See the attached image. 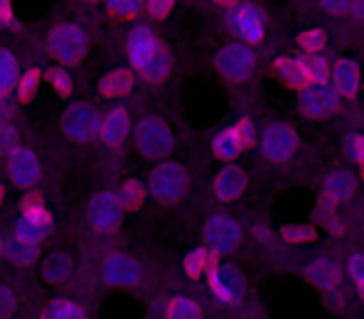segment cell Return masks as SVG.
Instances as JSON below:
<instances>
[{
    "instance_id": "cell-9",
    "label": "cell",
    "mask_w": 364,
    "mask_h": 319,
    "mask_svg": "<svg viewBox=\"0 0 364 319\" xmlns=\"http://www.w3.org/2000/svg\"><path fill=\"white\" fill-rule=\"evenodd\" d=\"M297 132L284 122H272L262 132V152L272 163H287L297 152Z\"/></svg>"
},
{
    "instance_id": "cell-28",
    "label": "cell",
    "mask_w": 364,
    "mask_h": 319,
    "mask_svg": "<svg viewBox=\"0 0 364 319\" xmlns=\"http://www.w3.org/2000/svg\"><path fill=\"white\" fill-rule=\"evenodd\" d=\"M210 254H213V249H205V247H198V249H193V252H188V257L182 259V269H185V274L193 277V279L203 277V274L208 272Z\"/></svg>"
},
{
    "instance_id": "cell-25",
    "label": "cell",
    "mask_w": 364,
    "mask_h": 319,
    "mask_svg": "<svg viewBox=\"0 0 364 319\" xmlns=\"http://www.w3.org/2000/svg\"><path fill=\"white\" fill-rule=\"evenodd\" d=\"M354 190V180L349 173H344V170H337V173L327 175V180H324V193H327V198L332 200V202H339V200L349 198Z\"/></svg>"
},
{
    "instance_id": "cell-14",
    "label": "cell",
    "mask_w": 364,
    "mask_h": 319,
    "mask_svg": "<svg viewBox=\"0 0 364 319\" xmlns=\"http://www.w3.org/2000/svg\"><path fill=\"white\" fill-rule=\"evenodd\" d=\"M102 277L112 287H132L142 279V267L127 254H110L102 264Z\"/></svg>"
},
{
    "instance_id": "cell-33",
    "label": "cell",
    "mask_w": 364,
    "mask_h": 319,
    "mask_svg": "<svg viewBox=\"0 0 364 319\" xmlns=\"http://www.w3.org/2000/svg\"><path fill=\"white\" fill-rule=\"evenodd\" d=\"M105 6L115 18H137L145 11V0H105Z\"/></svg>"
},
{
    "instance_id": "cell-19",
    "label": "cell",
    "mask_w": 364,
    "mask_h": 319,
    "mask_svg": "<svg viewBox=\"0 0 364 319\" xmlns=\"http://www.w3.org/2000/svg\"><path fill=\"white\" fill-rule=\"evenodd\" d=\"M135 85V75L125 67H115V70L105 72L100 80V92L105 97H122L132 90Z\"/></svg>"
},
{
    "instance_id": "cell-36",
    "label": "cell",
    "mask_w": 364,
    "mask_h": 319,
    "mask_svg": "<svg viewBox=\"0 0 364 319\" xmlns=\"http://www.w3.org/2000/svg\"><path fill=\"white\" fill-rule=\"evenodd\" d=\"M46 80L53 85V90H58V95H63V97L73 95V77L68 75L63 67H53V70H48Z\"/></svg>"
},
{
    "instance_id": "cell-3",
    "label": "cell",
    "mask_w": 364,
    "mask_h": 319,
    "mask_svg": "<svg viewBox=\"0 0 364 319\" xmlns=\"http://www.w3.org/2000/svg\"><path fill=\"white\" fill-rule=\"evenodd\" d=\"M135 145L150 160H160V157L170 155L175 147V135L165 125L160 117H142L135 127Z\"/></svg>"
},
{
    "instance_id": "cell-44",
    "label": "cell",
    "mask_w": 364,
    "mask_h": 319,
    "mask_svg": "<svg viewBox=\"0 0 364 319\" xmlns=\"http://www.w3.org/2000/svg\"><path fill=\"white\" fill-rule=\"evenodd\" d=\"M16 13H13V0H0V26H13Z\"/></svg>"
},
{
    "instance_id": "cell-21",
    "label": "cell",
    "mask_w": 364,
    "mask_h": 319,
    "mask_svg": "<svg viewBox=\"0 0 364 319\" xmlns=\"http://www.w3.org/2000/svg\"><path fill=\"white\" fill-rule=\"evenodd\" d=\"M334 75V87H337L339 95L352 97L359 87V67L354 60H339L332 70Z\"/></svg>"
},
{
    "instance_id": "cell-7",
    "label": "cell",
    "mask_w": 364,
    "mask_h": 319,
    "mask_svg": "<svg viewBox=\"0 0 364 319\" xmlns=\"http://www.w3.org/2000/svg\"><path fill=\"white\" fill-rule=\"evenodd\" d=\"M240 239H242V227L232 215L218 212L205 225V242H208V249H213L215 254L232 252L240 244Z\"/></svg>"
},
{
    "instance_id": "cell-40",
    "label": "cell",
    "mask_w": 364,
    "mask_h": 319,
    "mask_svg": "<svg viewBox=\"0 0 364 319\" xmlns=\"http://www.w3.org/2000/svg\"><path fill=\"white\" fill-rule=\"evenodd\" d=\"M175 8V0H145V11L152 18H167Z\"/></svg>"
},
{
    "instance_id": "cell-41",
    "label": "cell",
    "mask_w": 364,
    "mask_h": 319,
    "mask_svg": "<svg viewBox=\"0 0 364 319\" xmlns=\"http://www.w3.org/2000/svg\"><path fill=\"white\" fill-rule=\"evenodd\" d=\"M349 274H352V279L357 282L359 292H362V297H364V254H354V257L349 259Z\"/></svg>"
},
{
    "instance_id": "cell-46",
    "label": "cell",
    "mask_w": 364,
    "mask_h": 319,
    "mask_svg": "<svg viewBox=\"0 0 364 319\" xmlns=\"http://www.w3.org/2000/svg\"><path fill=\"white\" fill-rule=\"evenodd\" d=\"M11 112H13L11 102L6 100V95H0V122H6L11 117Z\"/></svg>"
},
{
    "instance_id": "cell-48",
    "label": "cell",
    "mask_w": 364,
    "mask_h": 319,
    "mask_svg": "<svg viewBox=\"0 0 364 319\" xmlns=\"http://www.w3.org/2000/svg\"><path fill=\"white\" fill-rule=\"evenodd\" d=\"M215 3H218V6H223V8H237L242 0H215Z\"/></svg>"
},
{
    "instance_id": "cell-6",
    "label": "cell",
    "mask_w": 364,
    "mask_h": 319,
    "mask_svg": "<svg viewBox=\"0 0 364 319\" xmlns=\"http://www.w3.org/2000/svg\"><path fill=\"white\" fill-rule=\"evenodd\" d=\"M215 65H218V72L225 77V80L232 82H242L252 75L255 70V53L250 45L245 43H230L215 58Z\"/></svg>"
},
{
    "instance_id": "cell-39",
    "label": "cell",
    "mask_w": 364,
    "mask_h": 319,
    "mask_svg": "<svg viewBox=\"0 0 364 319\" xmlns=\"http://www.w3.org/2000/svg\"><path fill=\"white\" fill-rule=\"evenodd\" d=\"M235 132H237L240 142H242V150H250V147L255 145V127L247 117H242V120L235 122Z\"/></svg>"
},
{
    "instance_id": "cell-38",
    "label": "cell",
    "mask_w": 364,
    "mask_h": 319,
    "mask_svg": "<svg viewBox=\"0 0 364 319\" xmlns=\"http://www.w3.org/2000/svg\"><path fill=\"white\" fill-rule=\"evenodd\" d=\"M18 147V130L8 122H0V152H8L11 155Z\"/></svg>"
},
{
    "instance_id": "cell-35",
    "label": "cell",
    "mask_w": 364,
    "mask_h": 319,
    "mask_svg": "<svg viewBox=\"0 0 364 319\" xmlns=\"http://www.w3.org/2000/svg\"><path fill=\"white\" fill-rule=\"evenodd\" d=\"M299 45L304 48V50L309 53V55H317V53H322L324 50V45H327V36H324V31H304V33H299Z\"/></svg>"
},
{
    "instance_id": "cell-43",
    "label": "cell",
    "mask_w": 364,
    "mask_h": 319,
    "mask_svg": "<svg viewBox=\"0 0 364 319\" xmlns=\"http://www.w3.org/2000/svg\"><path fill=\"white\" fill-rule=\"evenodd\" d=\"M349 147H352V155H354V160H357V165H359V173L364 175V137L354 135L352 142H349Z\"/></svg>"
},
{
    "instance_id": "cell-49",
    "label": "cell",
    "mask_w": 364,
    "mask_h": 319,
    "mask_svg": "<svg viewBox=\"0 0 364 319\" xmlns=\"http://www.w3.org/2000/svg\"><path fill=\"white\" fill-rule=\"evenodd\" d=\"M3 200H6V185H0V205H3Z\"/></svg>"
},
{
    "instance_id": "cell-20",
    "label": "cell",
    "mask_w": 364,
    "mask_h": 319,
    "mask_svg": "<svg viewBox=\"0 0 364 319\" xmlns=\"http://www.w3.org/2000/svg\"><path fill=\"white\" fill-rule=\"evenodd\" d=\"M307 279L324 292H332L339 284V267L329 259H317L307 267Z\"/></svg>"
},
{
    "instance_id": "cell-30",
    "label": "cell",
    "mask_w": 364,
    "mask_h": 319,
    "mask_svg": "<svg viewBox=\"0 0 364 319\" xmlns=\"http://www.w3.org/2000/svg\"><path fill=\"white\" fill-rule=\"evenodd\" d=\"M21 212H23V217H31V220H36V222H41V225H46V227L53 229L50 212H48V207L43 205V200L36 198V195H28V198L23 200V202H21Z\"/></svg>"
},
{
    "instance_id": "cell-8",
    "label": "cell",
    "mask_w": 364,
    "mask_h": 319,
    "mask_svg": "<svg viewBox=\"0 0 364 319\" xmlns=\"http://www.w3.org/2000/svg\"><path fill=\"white\" fill-rule=\"evenodd\" d=\"M208 282L213 294L223 304H237L245 297V289H247L242 269H237L235 264H220L218 269L208 274Z\"/></svg>"
},
{
    "instance_id": "cell-24",
    "label": "cell",
    "mask_w": 364,
    "mask_h": 319,
    "mask_svg": "<svg viewBox=\"0 0 364 319\" xmlns=\"http://www.w3.org/2000/svg\"><path fill=\"white\" fill-rule=\"evenodd\" d=\"M21 72H18V60L13 58L11 50L0 48V95H8L18 87Z\"/></svg>"
},
{
    "instance_id": "cell-4",
    "label": "cell",
    "mask_w": 364,
    "mask_h": 319,
    "mask_svg": "<svg viewBox=\"0 0 364 319\" xmlns=\"http://www.w3.org/2000/svg\"><path fill=\"white\" fill-rule=\"evenodd\" d=\"M150 188L152 198L162 205H172L177 200H182V195L188 193V173L182 170V165L177 163H160L150 173Z\"/></svg>"
},
{
    "instance_id": "cell-32",
    "label": "cell",
    "mask_w": 364,
    "mask_h": 319,
    "mask_svg": "<svg viewBox=\"0 0 364 319\" xmlns=\"http://www.w3.org/2000/svg\"><path fill=\"white\" fill-rule=\"evenodd\" d=\"M41 80H43V75H41V70L38 67H31V70H26L21 75V80H18V100L21 102H31L33 97L38 95V87H41Z\"/></svg>"
},
{
    "instance_id": "cell-34",
    "label": "cell",
    "mask_w": 364,
    "mask_h": 319,
    "mask_svg": "<svg viewBox=\"0 0 364 319\" xmlns=\"http://www.w3.org/2000/svg\"><path fill=\"white\" fill-rule=\"evenodd\" d=\"M302 63H304V70H307L309 82H327L329 65H327V60H324V58L307 55V58H302Z\"/></svg>"
},
{
    "instance_id": "cell-12",
    "label": "cell",
    "mask_w": 364,
    "mask_h": 319,
    "mask_svg": "<svg viewBox=\"0 0 364 319\" xmlns=\"http://www.w3.org/2000/svg\"><path fill=\"white\" fill-rule=\"evenodd\" d=\"M230 28H232V33L240 40L255 45V43H259L264 38L267 23H264V16L257 6H252V3H240L237 8H232Z\"/></svg>"
},
{
    "instance_id": "cell-2",
    "label": "cell",
    "mask_w": 364,
    "mask_h": 319,
    "mask_svg": "<svg viewBox=\"0 0 364 319\" xmlns=\"http://www.w3.org/2000/svg\"><path fill=\"white\" fill-rule=\"evenodd\" d=\"M48 53L63 65H77L87 55V33L80 26L60 23L48 36Z\"/></svg>"
},
{
    "instance_id": "cell-1",
    "label": "cell",
    "mask_w": 364,
    "mask_h": 319,
    "mask_svg": "<svg viewBox=\"0 0 364 319\" xmlns=\"http://www.w3.org/2000/svg\"><path fill=\"white\" fill-rule=\"evenodd\" d=\"M127 58H130L132 67L140 72L142 80L150 85H160L167 75H170V53L155 36V31L147 26H137L127 36Z\"/></svg>"
},
{
    "instance_id": "cell-37",
    "label": "cell",
    "mask_w": 364,
    "mask_h": 319,
    "mask_svg": "<svg viewBox=\"0 0 364 319\" xmlns=\"http://www.w3.org/2000/svg\"><path fill=\"white\" fill-rule=\"evenodd\" d=\"M282 237L287 239V242H312L314 229L302 227V225H287V227L282 229Z\"/></svg>"
},
{
    "instance_id": "cell-15",
    "label": "cell",
    "mask_w": 364,
    "mask_h": 319,
    "mask_svg": "<svg viewBox=\"0 0 364 319\" xmlns=\"http://www.w3.org/2000/svg\"><path fill=\"white\" fill-rule=\"evenodd\" d=\"M245 188H247V175H245V170L230 165V168H225L223 173L215 178L213 193H215V198L223 200V202H232V200H237L240 195L245 193Z\"/></svg>"
},
{
    "instance_id": "cell-16",
    "label": "cell",
    "mask_w": 364,
    "mask_h": 319,
    "mask_svg": "<svg viewBox=\"0 0 364 319\" xmlns=\"http://www.w3.org/2000/svg\"><path fill=\"white\" fill-rule=\"evenodd\" d=\"M127 135H130V115L122 107H115V110H110L102 117L100 140L107 147H120L127 140Z\"/></svg>"
},
{
    "instance_id": "cell-51",
    "label": "cell",
    "mask_w": 364,
    "mask_h": 319,
    "mask_svg": "<svg viewBox=\"0 0 364 319\" xmlns=\"http://www.w3.org/2000/svg\"><path fill=\"white\" fill-rule=\"evenodd\" d=\"M0 254H3V242H0Z\"/></svg>"
},
{
    "instance_id": "cell-17",
    "label": "cell",
    "mask_w": 364,
    "mask_h": 319,
    "mask_svg": "<svg viewBox=\"0 0 364 319\" xmlns=\"http://www.w3.org/2000/svg\"><path fill=\"white\" fill-rule=\"evenodd\" d=\"M274 72H277L289 87H294V90H297V87L302 90V87L309 85L302 58H277V60H274Z\"/></svg>"
},
{
    "instance_id": "cell-50",
    "label": "cell",
    "mask_w": 364,
    "mask_h": 319,
    "mask_svg": "<svg viewBox=\"0 0 364 319\" xmlns=\"http://www.w3.org/2000/svg\"><path fill=\"white\" fill-rule=\"evenodd\" d=\"M82 3H90V6H92V3H100V0H82Z\"/></svg>"
},
{
    "instance_id": "cell-10",
    "label": "cell",
    "mask_w": 364,
    "mask_h": 319,
    "mask_svg": "<svg viewBox=\"0 0 364 319\" xmlns=\"http://www.w3.org/2000/svg\"><path fill=\"white\" fill-rule=\"evenodd\" d=\"M122 212L125 207H122L117 193H100L87 205V220H90V227L97 232H112L120 225Z\"/></svg>"
},
{
    "instance_id": "cell-42",
    "label": "cell",
    "mask_w": 364,
    "mask_h": 319,
    "mask_svg": "<svg viewBox=\"0 0 364 319\" xmlns=\"http://www.w3.org/2000/svg\"><path fill=\"white\" fill-rule=\"evenodd\" d=\"M13 309H16V294L11 287H0V319L13 317Z\"/></svg>"
},
{
    "instance_id": "cell-18",
    "label": "cell",
    "mask_w": 364,
    "mask_h": 319,
    "mask_svg": "<svg viewBox=\"0 0 364 319\" xmlns=\"http://www.w3.org/2000/svg\"><path fill=\"white\" fill-rule=\"evenodd\" d=\"M3 254H6V257L11 259V264H16V267H28V264L36 262L38 254H41V244H33L16 234V237L3 244Z\"/></svg>"
},
{
    "instance_id": "cell-29",
    "label": "cell",
    "mask_w": 364,
    "mask_h": 319,
    "mask_svg": "<svg viewBox=\"0 0 364 319\" xmlns=\"http://www.w3.org/2000/svg\"><path fill=\"white\" fill-rule=\"evenodd\" d=\"M117 198H120L125 212H132V210H140L142 202H145V188L137 180H127L117 193Z\"/></svg>"
},
{
    "instance_id": "cell-22",
    "label": "cell",
    "mask_w": 364,
    "mask_h": 319,
    "mask_svg": "<svg viewBox=\"0 0 364 319\" xmlns=\"http://www.w3.org/2000/svg\"><path fill=\"white\" fill-rule=\"evenodd\" d=\"M213 152L218 160H235L242 152V142H240L237 132H235V125L225 127L213 137Z\"/></svg>"
},
{
    "instance_id": "cell-47",
    "label": "cell",
    "mask_w": 364,
    "mask_h": 319,
    "mask_svg": "<svg viewBox=\"0 0 364 319\" xmlns=\"http://www.w3.org/2000/svg\"><path fill=\"white\" fill-rule=\"evenodd\" d=\"M352 11L357 13L359 18H364V0H354V3H352Z\"/></svg>"
},
{
    "instance_id": "cell-52",
    "label": "cell",
    "mask_w": 364,
    "mask_h": 319,
    "mask_svg": "<svg viewBox=\"0 0 364 319\" xmlns=\"http://www.w3.org/2000/svg\"><path fill=\"white\" fill-rule=\"evenodd\" d=\"M6 319H16V317H6Z\"/></svg>"
},
{
    "instance_id": "cell-27",
    "label": "cell",
    "mask_w": 364,
    "mask_h": 319,
    "mask_svg": "<svg viewBox=\"0 0 364 319\" xmlns=\"http://www.w3.org/2000/svg\"><path fill=\"white\" fill-rule=\"evenodd\" d=\"M43 319H85V312L70 299H53L43 312Z\"/></svg>"
},
{
    "instance_id": "cell-26",
    "label": "cell",
    "mask_w": 364,
    "mask_h": 319,
    "mask_svg": "<svg viewBox=\"0 0 364 319\" xmlns=\"http://www.w3.org/2000/svg\"><path fill=\"white\" fill-rule=\"evenodd\" d=\"M165 319H203V309L190 297H170L165 304Z\"/></svg>"
},
{
    "instance_id": "cell-45",
    "label": "cell",
    "mask_w": 364,
    "mask_h": 319,
    "mask_svg": "<svg viewBox=\"0 0 364 319\" xmlns=\"http://www.w3.org/2000/svg\"><path fill=\"white\" fill-rule=\"evenodd\" d=\"M319 3L329 13H344L347 8H352V0H319Z\"/></svg>"
},
{
    "instance_id": "cell-23",
    "label": "cell",
    "mask_w": 364,
    "mask_h": 319,
    "mask_svg": "<svg viewBox=\"0 0 364 319\" xmlns=\"http://www.w3.org/2000/svg\"><path fill=\"white\" fill-rule=\"evenodd\" d=\"M73 272V262L65 252H53L43 262V277L50 284H63Z\"/></svg>"
},
{
    "instance_id": "cell-11",
    "label": "cell",
    "mask_w": 364,
    "mask_h": 319,
    "mask_svg": "<svg viewBox=\"0 0 364 319\" xmlns=\"http://www.w3.org/2000/svg\"><path fill=\"white\" fill-rule=\"evenodd\" d=\"M302 112L314 120L332 115L339 105V92L337 87L327 85V82H309L307 87H302V97H299Z\"/></svg>"
},
{
    "instance_id": "cell-5",
    "label": "cell",
    "mask_w": 364,
    "mask_h": 319,
    "mask_svg": "<svg viewBox=\"0 0 364 319\" xmlns=\"http://www.w3.org/2000/svg\"><path fill=\"white\" fill-rule=\"evenodd\" d=\"M100 127H102V117L97 115L95 107L85 105V102H75L63 115V130L75 142L97 140L100 137Z\"/></svg>"
},
{
    "instance_id": "cell-31",
    "label": "cell",
    "mask_w": 364,
    "mask_h": 319,
    "mask_svg": "<svg viewBox=\"0 0 364 319\" xmlns=\"http://www.w3.org/2000/svg\"><path fill=\"white\" fill-rule=\"evenodd\" d=\"M16 234L23 239H28V242H33V244H41L43 239L50 234V227H46V225L36 222V220H31V217H21L16 225Z\"/></svg>"
},
{
    "instance_id": "cell-13",
    "label": "cell",
    "mask_w": 364,
    "mask_h": 319,
    "mask_svg": "<svg viewBox=\"0 0 364 319\" xmlns=\"http://www.w3.org/2000/svg\"><path fill=\"white\" fill-rule=\"evenodd\" d=\"M8 173L11 180L23 190H31L38 185L43 170H41V160L33 150L28 147H16V150L8 155Z\"/></svg>"
}]
</instances>
